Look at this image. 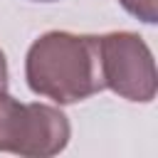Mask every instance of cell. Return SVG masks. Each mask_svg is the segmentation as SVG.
Wrapping results in <instances>:
<instances>
[{"label": "cell", "mask_w": 158, "mask_h": 158, "mask_svg": "<svg viewBox=\"0 0 158 158\" xmlns=\"http://www.w3.org/2000/svg\"><path fill=\"white\" fill-rule=\"evenodd\" d=\"M25 79L32 94L54 104H77L104 91L99 35L67 30L40 35L27 49Z\"/></svg>", "instance_id": "1"}, {"label": "cell", "mask_w": 158, "mask_h": 158, "mask_svg": "<svg viewBox=\"0 0 158 158\" xmlns=\"http://www.w3.org/2000/svg\"><path fill=\"white\" fill-rule=\"evenodd\" d=\"M69 118L49 104H22L0 89V151L25 158H49L67 148Z\"/></svg>", "instance_id": "2"}, {"label": "cell", "mask_w": 158, "mask_h": 158, "mask_svg": "<svg viewBox=\"0 0 158 158\" xmlns=\"http://www.w3.org/2000/svg\"><path fill=\"white\" fill-rule=\"evenodd\" d=\"M104 86L126 101L148 104L156 99L158 77L153 52L138 32L118 30L99 37Z\"/></svg>", "instance_id": "3"}, {"label": "cell", "mask_w": 158, "mask_h": 158, "mask_svg": "<svg viewBox=\"0 0 158 158\" xmlns=\"http://www.w3.org/2000/svg\"><path fill=\"white\" fill-rule=\"evenodd\" d=\"M118 2L128 15L138 17L141 22H146V25L158 22V0H118Z\"/></svg>", "instance_id": "4"}, {"label": "cell", "mask_w": 158, "mask_h": 158, "mask_svg": "<svg viewBox=\"0 0 158 158\" xmlns=\"http://www.w3.org/2000/svg\"><path fill=\"white\" fill-rule=\"evenodd\" d=\"M0 89H7V59L2 49H0Z\"/></svg>", "instance_id": "5"}, {"label": "cell", "mask_w": 158, "mask_h": 158, "mask_svg": "<svg viewBox=\"0 0 158 158\" xmlns=\"http://www.w3.org/2000/svg\"><path fill=\"white\" fill-rule=\"evenodd\" d=\"M37 2H54V0H37Z\"/></svg>", "instance_id": "6"}]
</instances>
